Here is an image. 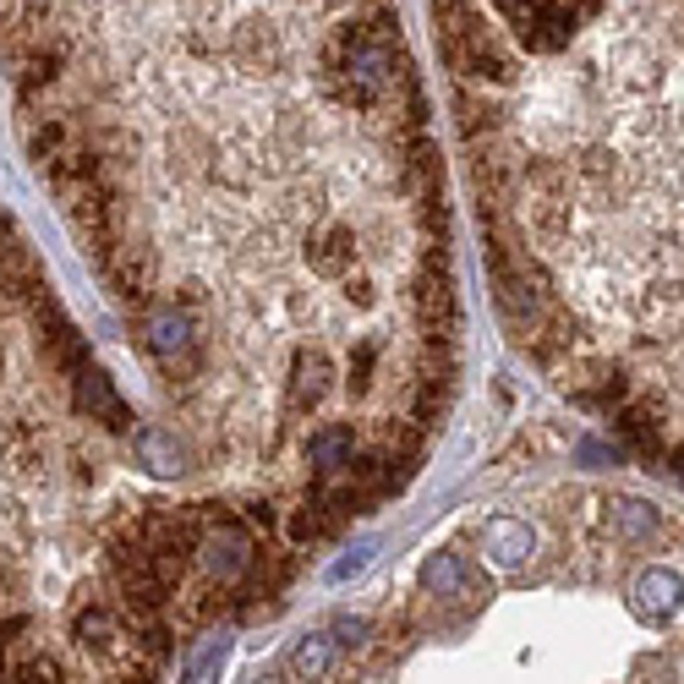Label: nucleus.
Masks as SVG:
<instances>
[{"label": "nucleus", "mask_w": 684, "mask_h": 684, "mask_svg": "<svg viewBox=\"0 0 684 684\" xmlns=\"http://www.w3.org/2000/svg\"><path fill=\"white\" fill-rule=\"evenodd\" d=\"M143 428L0 214V684H154L279 569L230 504L132 482Z\"/></svg>", "instance_id": "1"}]
</instances>
